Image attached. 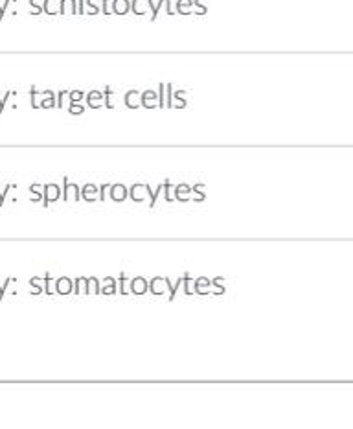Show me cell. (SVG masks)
Listing matches in <instances>:
<instances>
[{
  "instance_id": "obj_1",
  "label": "cell",
  "mask_w": 353,
  "mask_h": 429,
  "mask_svg": "<svg viewBox=\"0 0 353 429\" xmlns=\"http://www.w3.org/2000/svg\"><path fill=\"white\" fill-rule=\"evenodd\" d=\"M59 196H63L59 184H56V182H48V184H45V193H42V197H45V203H42L45 208H48V205H50L52 201H57Z\"/></svg>"
},
{
  "instance_id": "obj_2",
  "label": "cell",
  "mask_w": 353,
  "mask_h": 429,
  "mask_svg": "<svg viewBox=\"0 0 353 429\" xmlns=\"http://www.w3.org/2000/svg\"><path fill=\"white\" fill-rule=\"evenodd\" d=\"M65 190H63V201H68L70 199V192H74V199H81V190L76 182H68V179L65 177Z\"/></svg>"
},
{
  "instance_id": "obj_3",
  "label": "cell",
  "mask_w": 353,
  "mask_h": 429,
  "mask_svg": "<svg viewBox=\"0 0 353 429\" xmlns=\"http://www.w3.org/2000/svg\"><path fill=\"white\" fill-rule=\"evenodd\" d=\"M111 199L116 203H121L127 199V188L125 184H112L111 186Z\"/></svg>"
},
{
  "instance_id": "obj_4",
  "label": "cell",
  "mask_w": 353,
  "mask_h": 429,
  "mask_svg": "<svg viewBox=\"0 0 353 429\" xmlns=\"http://www.w3.org/2000/svg\"><path fill=\"white\" fill-rule=\"evenodd\" d=\"M147 289H149V284H147L146 278H142V277L133 278L131 291L135 293V295H144V293H147Z\"/></svg>"
},
{
  "instance_id": "obj_5",
  "label": "cell",
  "mask_w": 353,
  "mask_h": 429,
  "mask_svg": "<svg viewBox=\"0 0 353 429\" xmlns=\"http://www.w3.org/2000/svg\"><path fill=\"white\" fill-rule=\"evenodd\" d=\"M56 286H57L56 289H57L59 295H68V293L72 291V280L70 278H66V277L59 278V280L56 282Z\"/></svg>"
},
{
  "instance_id": "obj_6",
  "label": "cell",
  "mask_w": 353,
  "mask_h": 429,
  "mask_svg": "<svg viewBox=\"0 0 353 429\" xmlns=\"http://www.w3.org/2000/svg\"><path fill=\"white\" fill-rule=\"evenodd\" d=\"M96 192H98V188L92 184V182H89V184H85V188L81 190V197L85 199V201H94L96 199Z\"/></svg>"
},
{
  "instance_id": "obj_7",
  "label": "cell",
  "mask_w": 353,
  "mask_h": 429,
  "mask_svg": "<svg viewBox=\"0 0 353 429\" xmlns=\"http://www.w3.org/2000/svg\"><path fill=\"white\" fill-rule=\"evenodd\" d=\"M162 284H164V278H160V277H157V278H153L151 282H149V291L153 293V295H162V293H164V286H162Z\"/></svg>"
},
{
  "instance_id": "obj_8",
  "label": "cell",
  "mask_w": 353,
  "mask_h": 429,
  "mask_svg": "<svg viewBox=\"0 0 353 429\" xmlns=\"http://www.w3.org/2000/svg\"><path fill=\"white\" fill-rule=\"evenodd\" d=\"M202 184H204V182H197L195 186H192V193H195V197H193V199H195L197 203H201V201H204V199H206V196H204V193L199 192V188H201Z\"/></svg>"
},
{
  "instance_id": "obj_9",
  "label": "cell",
  "mask_w": 353,
  "mask_h": 429,
  "mask_svg": "<svg viewBox=\"0 0 353 429\" xmlns=\"http://www.w3.org/2000/svg\"><path fill=\"white\" fill-rule=\"evenodd\" d=\"M107 282L111 284V286H109V288H105L103 289V295H114V293H116V280H114V278H107Z\"/></svg>"
},
{
  "instance_id": "obj_10",
  "label": "cell",
  "mask_w": 353,
  "mask_h": 429,
  "mask_svg": "<svg viewBox=\"0 0 353 429\" xmlns=\"http://www.w3.org/2000/svg\"><path fill=\"white\" fill-rule=\"evenodd\" d=\"M39 186H40V184H37V182H35V184H31V186H30V192L35 193V197H31V199H33V201H35V203H37V201H40V197H42V193H39Z\"/></svg>"
},
{
  "instance_id": "obj_11",
  "label": "cell",
  "mask_w": 353,
  "mask_h": 429,
  "mask_svg": "<svg viewBox=\"0 0 353 429\" xmlns=\"http://www.w3.org/2000/svg\"><path fill=\"white\" fill-rule=\"evenodd\" d=\"M11 188H13V184H11V182H10V184H6V188H4V192L0 193V207H2V205H4V199H6V193L10 192Z\"/></svg>"
},
{
  "instance_id": "obj_12",
  "label": "cell",
  "mask_w": 353,
  "mask_h": 429,
  "mask_svg": "<svg viewBox=\"0 0 353 429\" xmlns=\"http://www.w3.org/2000/svg\"><path fill=\"white\" fill-rule=\"evenodd\" d=\"M120 284H121V288H120V293L121 295H127V289H125V273H121L120 275Z\"/></svg>"
},
{
  "instance_id": "obj_13",
  "label": "cell",
  "mask_w": 353,
  "mask_h": 429,
  "mask_svg": "<svg viewBox=\"0 0 353 429\" xmlns=\"http://www.w3.org/2000/svg\"><path fill=\"white\" fill-rule=\"evenodd\" d=\"M171 186H173L171 182H166V201H169V203H171L173 199H175V197H171V193H169V190H171Z\"/></svg>"
},
{
  "instance_id": "obj_14",
  "label": "cell",
  "mask_w": 353,
  "mask_h": 429,
  "mask_svg": "<svg viewBox=\"0 0 353 429\" xmlns=\"http://www.w3.org/2000/svg\"><path fill=\"white\" fill-rule=\"evenodd\" d=\"M184 284H186V295H192V288H190V277L184 275Z\"/></svg>"
}]
</instances>
